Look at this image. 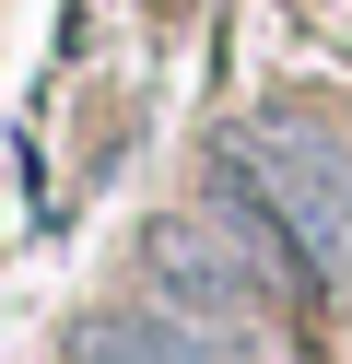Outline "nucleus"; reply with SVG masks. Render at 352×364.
Listing matches in <instances>:
<instances>
[{
	"instance_id": "nucleus-1",
	"label": "nucleus",
	"mask_w": 352,
	"mask_h": 364,
	"mask_svg": "<svg viewBox=\"0 0 352 364\" xmlns=\"http://www.w3.org/2000/svg\"><path fill=\"white\" fill-rule=\"evenodd\" d=\"M211 176H223V223L270 270L352 294V153H341V129L294 118V106H258V118L223 129Z\"/></svg>"
},
{
	"instance_id": "nucleus-2",
	"label": "nucleus",
	"mask_w": 352,
	"mask_h": 364,
	"mask_svg": "<svg viewBox=\"0 0 352 364\" xmlns=\"http://www.w3.org/2000/svg\"><path fill=\"white\" fill-rule=\"evenodd\" d=\"M141 270H153V306L223 317V329H247V306L270 294V259H258L223 212H164L153 235H141Z\"/></svg>"
},
{
	"instance_id": "nucleus-3",
	"label": "nucleus",
	"mask_w": 352,
	"mask_h": 364,
	"mask_svg": "<svg viewBox=\"0 0 352 364\" xmlns=\"http://www.w3.org/2000/svg\"><path fill=\"white\" fill-rule=\"evenodd\" d=\"M70 353L82 364H258V341L223 317H188V306H106L70 329Z\"/></svg>"
}]
</instances>
